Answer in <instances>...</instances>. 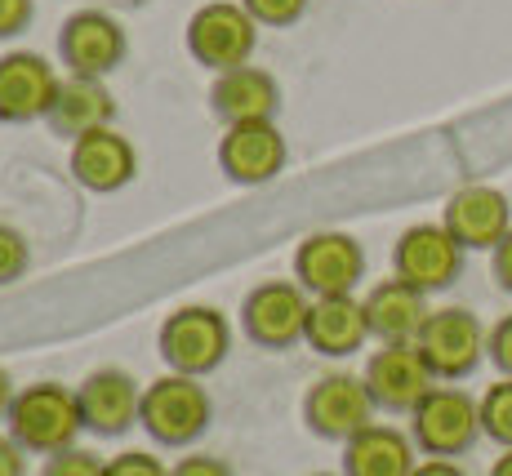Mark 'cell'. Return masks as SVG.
<instances>
[{
    "label": "cell",
    "instance_id": "6da1fadb",
    "mask_svg": "<svg viewBox=\"0 0 512 476\" xmlns=\"http://www.w3.org/2000/svg\"><path fill=\"white\" fill-rule=\"evenodd\" d=\"M81 428H85L81 401H76V392H67L63 383H32V388H23L14 396V405H9V436H14L23 450H36V454L72 450Z\"/></svg>",
    "mask_w": 512,
    "mask_h": 476
},
{
    "label": "cell",
    "instance_id": "7a4b0ae2",
    "mask_svg": "<svg viewBox=\"0 0 512 476\" xmlns=\"http://www.w3.org/2000/svg\"><path fill=\"white\" fill-rule=\"evenodd\" d=\"M139 423L147 436L161 445H192L196 436L210 428V396L192 379V374H165V379L147 383Z\"/></svg>",
    "mask_w": 512,
    "mask_h": 476
},
{
    "label": "cell",
    "instance_id": "3957f363",
    "mask_svg": "<svg viewBox=\"0 0 512 476\" xmlns=\"http://www.w3.org/2000/svg\"><path fill=\"white\" fill-rule=\"evenodd\" d=\"M410 436L432 459H455L468 454L481 436V405L464 388H432L410 410Z\"/></svg>",
    "mask_w": 512,
    "mask_h": 476
},
{
    "label": "cell",
    "instance_id": "277c9868",
    "mask_svg": "<svg viewBox=\"0 0 512 476\" xmlns=\"http://www.w3.org/2000/svg\"><path fill=\"white\" fill-rule=\"evenodd\" d=\"M254 41H259V23L241 0H214V5L196 9L187 18V54L201 67H214V72L250 63Z\"/></svg>",
    "mask_w": 512,
    "mask_h": 476
},
{
    "label": "cell",
    "instance_id": "5b68a950",
    "mask_svg": "<svg viewBox=\"0 0 512 476\" xmlns=\"http://www.w3.org/2000/svg\"><path fill=\"white\" fill-rule=\"evenodd\" d=\"M486 334L490 330L468 307H437V312H428V321H423L415 347L437 379L455 383V379H468L481 365V356H486Z\"/></svg>",
    "mask_w": 512,
    "mask_h": 476
},
{
    "label": "cell",
    "instance_id": "8992f818",
    "mask_svg": "<svg viewBox=\"0 0 512 476\" xmlns=\"http://www.w3.org/2000/svg\"><path fill=\"white\" fill-rule=\"evenodd\" d=\"M228 347H232L228 316L214 312V307H179L161 325V356L170 361L174 374L201 379V374L219 370Z\"/></svg>",
    "mask_w": 512,
    "mask_h": 476
},
{
    "label": "cell",
    "instance_id": "52a82bcc",
    "mask_svg": "<svg viewBox=\"0 0 512 476\" xmlns=\"http://www.w3.org/2000/svg\"><path fill=\"white\" fill-rule=\"evenodd\" d=\"M392 272L423 294H437L464 272V245L446 232V223H415L392 250Z\"/></svg>",
    "mask_w": 512,
    "mask_h": 476
},
{
    "label": "cell",
    "instance_id": "ba28073f",
    "mask_svg": "<svg viewBox=\"0 0 512 476\" xmlns=\"http://www.w3.org/2000/svg\"><path fill=\"white\" fill-rule=\"evenodd\" d=\"M374 410L379 405H374L366 379H357V374H326L303 396L308 428L326 441H352L357 432H366L374 423Z\"/></svg>",
    "mask_w": 512,
    "mask_h": 476
},
{
    "label": "cell",
    "instance_id": "9c48e42d",
    "mask_svg": "<svg viewBox=\"0 0 512 476\" xmlns=\"http://www.w3.org/2000/svg\"><path fill=\"white\" fill-rule=\"evenodd\" d=\"M294 276H299V285L312 299L352 294V285L366 276V254H361L357 236L348 232H312L294 250Z\"/></svg>",
    "mask_w": 512,
    "mask_h": 476
},
{
    "label": "cell",
    "instance_id": "30bf717a",
    "mask_svg": "<svg viewBox=\"0 0 512 476\" xmlns=\"http://www.w3.org/2000/svg\"><path fill=\"white\" fill-rule=\"evenodd\" d=\"M361 379H366L374 405L392 414H410L423 396L437 388V374L428 370V361L419 356L415 343H383L366 361Z\"/></svg>",
    "mask_w": 512,
    "mask_h": 476
},
{
    "label": "cell",
    "instance_id": "8fae6325",
    "mask_svg": "<svg viewBox=\"0 0 512 476\" xmlns=\"http://www.w3.org/2000/svg\"><path fill=\"white\" fill-rule=\"evenodd\" d=\"M308 290L299 281H263L250 290V299L241 307L245 334L263 347H290L308 330Z\"/></svg>",
    "mask_w": 512,
    "mask_h": 476
},
{
    "label": "cell",
    "instance_id": "7c38bea8",
    "mask_svg": "<svg viewBox=\"0 0 512 476\" xmlns=\"http://www.w3.org/2000/svg\"><path fill=\"white\" fill-rule=\"evenodd\" d=\"M58 49H63V63L72 76H98L103 81L112 67H121L125 32L103 9H76L58 32Z\"/></svg>",
    "mask_w": 512,
    "mask_h": 476
},
{
    "label": "cell",
    "instance_id": "4fadbf2b",
    "mask_svg": "<svg viewBox=\"0 0 512 476\" xmlns=\"http://www.w3.org/2000/svg\"><path fill=\"white\" fill-rule=\"evenodd\" d=\"M58 85L63 81L41 54H27V49L5 54L0 58V121H45L58 98Z\"/></svg>",
    "mask_w": 512,
    "mask_h": 476
},
{
    "label": "cell",
    "instance_id": "5bb4252c",
    "mask_svg": "<svg viewBox=\"0 0 512 476\" xmlns=\"http://www.w3.org/2000/svg\"><path fill=\"white\" fill-rule=\"evenodd\" d=\"M285 165V138L277 130V121H245V125H228L219 143V170L232 183L259 187L268 178H277Z\"/></svg>",
    "mask_w": 512,
    "mask_h": 476
},
{
    "label": "cell",
    "instance_id": "9a60e30c",
    "mask_svg": "<svg viewBox=\"0 0 512 476\" xmlns=\"http://www.w3.org/2000/svg\"><path fill=\"white\" fill-rule=\"evenodd\" d=\"M441 223L464 250H495L512 227V205L495 187H459L446 201Z\"/></svg>",
    "mask_w": 512,
    "mask_h": 476
},
{
    "label": "cell",
    "instance_id": "2e32d148",
    "mask_svg": "<svg viewBox=\"0 0 512 476\" xmlns=\"http://www.w3.org/2000/svg\"><path fill=\"white\" fill-rule=\"evenodd\" d=\"M139 170V156H134V143L125 134H116L112 125L94 134H81L72 143V174L81 187L90 192H121L125 183Z\"/></svg>",
    "mask_w": 512,
    "mask_h": 476
},
{
    "label": "cell",
    "instance_id": "e0dca14e",
    "mask_svg": "<svg viewBox=\"0 0 512 476\" xmlns=\"http://www.w3.org/2000/svg\"><path fill=\"white\" fill-rule=\"evenodd\" d=\"M361 307H366L370 321V339L379 343H415L423 321H428V294L415 290L410 281H401V276L379 281L361 299Z\"/></svg>",
    "mask_w": 512,
    "mask_h": 476
},
{
    "label": "cell",
    "instance_id": "ac0fdd59",
    "mask_svg": "<svg viewBox=\"0 0 512 476\" xmlns=\"http://www.w3.org/2000/svg\"><path fill=\"white\" fill-rule=\"evenodd\" d=\"M210 103L228 125L272 121V116H277V103H281V89L263 67L241 63V67H228V72L214 76Z\"/></svg>",
    "mask_w": 512,
    "mask_h": 476
},
{
    "label": "cell",
    "instance_id": "d6986e66",
    "mask_svg": "<svg viewBox=\"0 0 512 476\" xmlns=\"http://www.w3.org/2000/svg\"><path fill=\"white\" fill-rule=\"evenodd\" d=\"M76 401H81L85 428H94L98 436H121L134 419H139L143 392L134 388V379L125 370H98L81 383Z\"/></svg>",
    "mask_w": 512,
    "mask_h": 476
},
{
    "label": "cell",
    "instance_id": "ffe728a7",
    "mask_svg": "<svg viewBox=\"0 0 512 476\" xmlns=\"http://www.w3.org/2000/svg\"><path fill=\"white\" fill-rule=\"evenodd\" d=\"M366 339H370V321H366L361 299H352V294L312 299L308 330H303V343L308 347H317L321 356H352Z\"/></svg>",
    "mask_w": 512,
    "mask_h": 476
},
{
    "label": "cell",
    "instance_id": "44dd1931",
    "mask_svg": "<svg viewBox=\"0 0 512 476\" xmlns=\"http://www.w3.org/2000/svg\"><path fill=\"white\" fill-rule=\"evenodd\" d=\"M415 472V436L370 423L352 441H343V476H410Z\"/></svg>",
    "mask_w": 512,
    "mask_h": 476
},
{
    "label": "cell",
    "instance_id": "7402d4cb",
    "mask_svg": "<svg viewBox=\"0 0 512 476\" xmlns=\"http://www.w3.org/2000/svg\"><path fill=\"white\" fill-rule=\"evenodd\" d=\"M112 116H116V103L98 76H67V81L58 85V98L45 121L54 134L76 143L81 134H94V130H103V125H112Z\"/></svg>",
    "mask_w": 512,
    "mask_h": 476
},
{
    "label": "cell",
    "instance_id": "603a6c76",
    "mask_svg": "<svg viewBox=\"0 0 512 476\" xmlns=\"http://www.w3.org/2000/svg\"><path fill=\"white\" fill-rule=\"evenodd\" d=\"M477 405H481V432H486L495 445L512 450V379L490 383Z\"/></svg>",
    "mask_w": 512,
    "mask_h": 476
},
{
    "label": "cell",
    "instance_id": "cb8c5ba5",
    "mask_svg": "<svg viewBox=\"0 0 512 476\" xmlns=\"http://www.w3.org/2000/svg\"><path fill=\"white\" fill-rule=\"evenodd\" d=\"M241 5L250 9V18L259 27H290L303 18L308 0H241Z\"/></svg>",
    "mask_w": 512,
    "mask_h": 476
},
{
    "label": "cell",
    "instance_id": "d4e9b609",
    "mask_svg": "<svg viewBox=\"0 0 512 476\" xmlns=\"http://www.w3.org/2000/svg\"><path fill=\"white\" fill-rule=\"evenodd\" d=\"M41 476H107V463L98 459V454H90V450H58L54 459L45 463V472Z\"/></svg>",
    "mask_w": 512,
    "mask_h": 476
},
{
    "label": "cell",
    "instance_id": "484cf974",
    "mask_svg": "<svg viewBox=\"0 0 512 476\" xmlns=\"http://www.w3.org/2000/svg\"><path fill=\"white\" fill-rule=\"evenodd\" d=\"M23 272H27V241H23V232H14V227L0 223V285L18 281Z\"/></svg>",
    "mask_w": 512,
    "mask_h": 476
},
{
    "label": "cell",
    "instance_id": "4316f807",
    "mask_svg": "<svg viewBox=\"0 0 512 476\" xmlns=\"http://www.w3.org/2000/svg\"><path fill=\"white\" fill-rule=\"evenodd\" d=\"M486 356L495 361V370L504 374V379H512V312L499 316V321L490 325V334H486Z\"/></svg>",
    "mask_w": 512,
    "mask_h": 476
},
{
    "label": "cell",
    "instance_id": "83f0119b",
    "mask_svg": "<svg viewBox=\"0 0 512 476\" xmlns=\"http://www.w3.org/2000/svg\"><path fill=\"white\" fill-rule=\"evenodd\" d=\"M107 476H170V468H165L156 454L125 450V454H116V459L107 463Z\"/></svg>",
    "mask_w": 512,
    "mask_h": 476
},
{
    "label": "cell",
    "instance_id": "f1b7e54d",
    "mask_svg": "<svg viewBox=\"0 0 512 476\" xmlns=\"http://www.w3.org/2000/svg\"><path fill=\"white\" fill-rule=\"evenodd\" d=\"M27 23H32V0H0V41L18 36Z\"/></svg>",
    "mask_w": 512,
    "mask_h": 476
},
{
    "label": "cell",
    "instance_id": "f546056e",
    "mask_svg": "<svg viewBox=\"0 0 512 476\" xmlns=\"http://www.w3.org/2000/svg\"><path fill=\"white\" fill-rule=\"evenodd\" d=\"M170 476H232L228 463L210 459V454H187V459H179L170 468Z\"/></svg>",
    "mask_w": 512,
    "mask_h": 476
},
{
    "label": "cell",
    "instance_id": "4dcf8cb0",
    "mask_svg": "<svg viewBox=\"0 0 512 476\" xmlns=\"http://www.w3.org/2000/svg\"><path fill=\"white\" fill-rule=\"evenodd\" d=\"M490 272H495V281H499V290H508L512 294V227H508V236L490 250Z\"/></svg>",
    "mask_w": 512,
    "mask_h": 476
},
{
    "label": "cell",
    "instance_id": "1f68e13d",
    "mask_svg": "<svg viewBox=\"0 0 512 476\" xmlns=\"http://www.w3.org/2000/svg\"><path fill=\"white\" fill-rule=\"evenodd\" d=\"M0 476H23V445L14 436H0Z\"/></svg>",
    "mask_w": 512,
    "mask_h": 476
},
{
    "label": "cell",
    "instance_id": "d6a6232c",
    "mask_svg": "<svg viewBox=\"0 0 512 476\" xmlns=\"http://www.w3.org/2000/svg\"><path fill=\"white\" fill-rule=\"evenodd\" d=\"M410 476H464V468H455L450 459H428V463H415Z\"/></svg>",
    "mask_w": 512,
    "mask_h": 476
},
{
    "label": "cell",
    "instance_id": "836d02e7",
    "mask_svg": "<svg viewBox=\"0 0 512 476\" xmlns=\"http://www.w3.org/2000/svg\"><path fill=\"white\" fill-rule=\"evenodd\" d=\"M14 379H9L5 370H0V419H9V405H14Z\"/></svg>",
    "mask_w": 512,
    "mask_h": 476
},
{
    "label": "cell",
    "instance_id": "e575fe53",
    "mask_svg": "<svg viewBox=\"0 0 512 476\" xmlns=\"http://www.w3.org/2000/svg\"><path fill=\"white\" fill-rule=\"evenodd\" d=\"M490 476H512V450H504L495 459V468H490Z\"/></svg>",
    "mask_w": 512,
    "mask_h": 476
},
{
    "label": "cell",
    "instance_id": "d590c367",
    "mask_svg": "<svg viewBox=\"0 0 512 476\" xmlns=\"http://www.w3.org/2000/svg\"><path fill=\"white\" fill-rule=\"evenodd\" d=\"M317 476H330V472H317Z\"/></svg>",
    "mask_w": 512,
    "mask_h": 476
}]
</instances>
